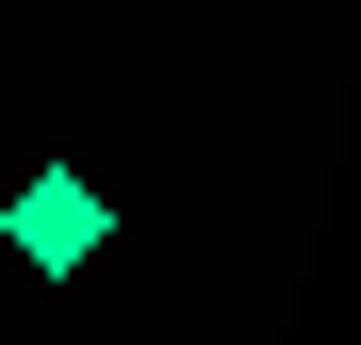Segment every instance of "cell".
<instances>
[{
    "label": "cell",
    "mask_w": 361,
    "mask_h": 345,
    "mask_svg": "<svg viewBox=\"0 0 361 345\" xmlns=\"http://www.w3.org/2000/svg\"><path fill=\"white\" fill-rule=\"evenodd\" d=\"M0 247H17L33 279H82V263L115 247V198L82 181V164H33V181H17V198H0Z\"/></svg>",
    "instance_id": "6da1fadb"
}]
</instances>
